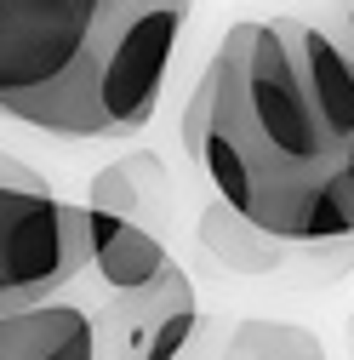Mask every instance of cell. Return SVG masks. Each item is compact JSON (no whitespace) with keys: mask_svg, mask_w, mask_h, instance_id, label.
<instances>
[{"mask_svg":"<svg viewBox=\"0 0 354 360\" xmlns=\"http://www.w3.org/2000/svg\"><path fill=\"white\" fill-rule=\"evenodd\" d=\"M183 143L211 189L280 240L354 235L348 138L308 86L286 18H246L217 40L183 109Z\"/></svg>","mask_w":354,"mask_h":360,"instance_id":"1","label":"cell"},{"mask_svg":"<svg viewBox=\"0 0 354 360\" xmlns=\"http://www.w3.org/2000/svg\"><path fill=\"white\" fill-rule=\"evenodd\" d=\"M189 0H0V120L46 138H138Z\"/></svg>","mask_w":354,"mask_h":360,"instance_id":"2","label":"cell"},{"mask_svg":"<svg viewBox=\"0 0 354 360\" xmlns=\"http://www.w3.org/2000/svg\"><path fill=\"white\" fill-rule=\"evenodd\" d=\"M92 263V212L86 200L52 195V184L0 149V309L52 297L74 286Z\"/></svg>","mask_w":354,"mask_h":360,"instance_id":"3","label":"cell"},{"mask_svg":"<svg viewBox=\"0 0 354 360\" xmlns=\"http://www.w3.org/2000/svg\"><path fill=\"white\" fill-rule=\"evenodd\" d=\"M200 326L195 281L183 275V263H166L149 286H126L98 297V338L103 360H177Z\"/></svg>","mask_w":354,"mask_h":360,"instance_id":"4","label":"cell"},{"mask_svg":"<svg viewBox=\"0 0 354 360\" xmlns=\"http://www.w3.org/2000/svg\"><path fill=\"white\" fill-rule=\"evenodd\" d=\"M80 281L52 297L0 309V360H103L98 303L80 297Z\"/></svg>","mask_w":354,"mask_h":360,"instance_id":"5","label":"cell"},{"mask_svg":"<svg viewBox=\"0 0 354 360\" xmlns=\"http://www.w3.org/2000/svg\"><path fill=\"white\" fill-rule=\"evenodd\" d=\"M86 212H92V263H86V275H98V286H109V292L149 286L171 263L160 229H149V223L126 217L114 206H92V200H86Z\"/></svg>","mask_w":354,"mask_h":360,"instance_id":"6","label":"cell"},{"mask_svg":"<svg viewBox=\"0 0 354 360\" xmlns=\"http://www.w3.org/2000/svg\"><path fill=\"white\" fill-rule=\"evenodd\" d=\"M177 360H326V343L297 321H206Z\"/></svg>","mask_w":354,"mask_h":360,"instance_id":"7","label":"cell"},{"mask_svg":"<svg viewBox=\"0 0 354 360\" xmlns=\"http://www.w3.org/2000/svg\"><path fill=\"white\" fill-rule=\"evenodd\" d=\"M200 240H206V252L223 269H235V275H275V269L286 263V246H291L275 229L251 223L246 212H235L223 195L200 212Z\"/></svg>","mask_w":354,"mask_h":360,"instance_id":"8","label":"cell"},{"mask_svg":"<svg viewBox=\"0 0 354 360\" xmlns=\"http://www.w3.org/2000/svg\"><path fill=\"white\" fill-rule=\"evenodd\" d=\"M92 206H114L126 217L149 223V229L166 235V217H171V177L166 166L143 149V155H120L109 172H98L92 184Z\"/></svg>","mask_w":354,"mask_h":360,"instance_id":"9","label":"cell"},{"mask_svg":"<svg viewBox=\"0 0 354 360\" xmlns=\"http://www.w3.org/2000/svg\"><path fill=\"white\" fill-rule=\"evenodd\" d=\"M332 29H337V40H343V46L354 52V0H337V6H332V18H326Z\"/></svg>","mask_w":354,"mask_h":360,"instance_id":"10","label":"cell"},{"mask_svg":"<svg viewBox=\"0 0 354 360\" xmlns=\"http://www.w3.org/2000/svg\"><path fill=\"white\" fill-rule=\"evenodd\" d=\"M343 343H348V360H354V314H348V326H343Z\"/></svg>","mask_w":354,"mask_h":360,"instance_id":"11","label":"cell"},{"mask_svg":"<svg viewBox=\"0 0 354 360\" xmlns=\"http://www.w3.org/2000/svg\"><path fill=\"white\" fill-rule=\"evenodd\" d=\"M348 184H354V149H348Z\"/></svg>","mask_w":354,"mask_h":360,"instance_id":"12","label":"cell"}]
</instances>
